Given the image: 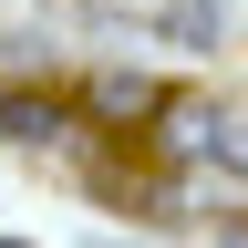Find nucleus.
Wrapping results in <instances>:
<instances>
[{
	"instance_id": "f257e3e1",
	"label": "nucleus",
	"mask_w": 248,
	"mask_h": 248,
	"mask_svg": "<svg viewBox=\"0 0 248 248\" xmlns=\"http://www.w3.org/2000/svg\"><path fill=\"white\" fill-rule=\"evenodd\" d=\"M155 31L176 52H217L228 42V0H155Z\"/></svg>"
},
{
	"instance_id": "f03ea898",
	"label": "nucleus",
	"mask_w": 248,
	"mask_h": 248,
	"mask_svg": "<svg viewBox=\"0 0 248 248\" xmlns=\"http://www.w3.org/2000/svg\"><path fill=\"white\" fill-rule=\"evenodd\" d=\"M0 135H11V145H31V135H62V114L42 104V93H0Z\"/></svg>"
},
{
	"instance_id": "7ed1b4c3",
	"label": "nucleus",
	"mask_w": 248,
	"mask_h": 248,
	"mask_svg": "<svg viewBox=\"0 0 248 248\" xmlns=\"http://www.w3.org/2000/svg\"><path fill=\"white\" fill-rule=\"evenodd\" d=\"M217 166H238V176H248V114H228V124H217Z\"/></svg>"
},
{
	"instance_id": "20e7f679",
	"label": "nucleus",
	"mask_w": 248,
	"mask_h": 248,
	"mask_svg": "<svg viewBox=\"0 0 248 248\" xmlns=\"http://www.w3.org/2000/svg\"><path fill=\"white\" fill-rule=\"evenodd\" d=\"M0 248H31V238H0Z\"/></svg>"
}]
</instances>
